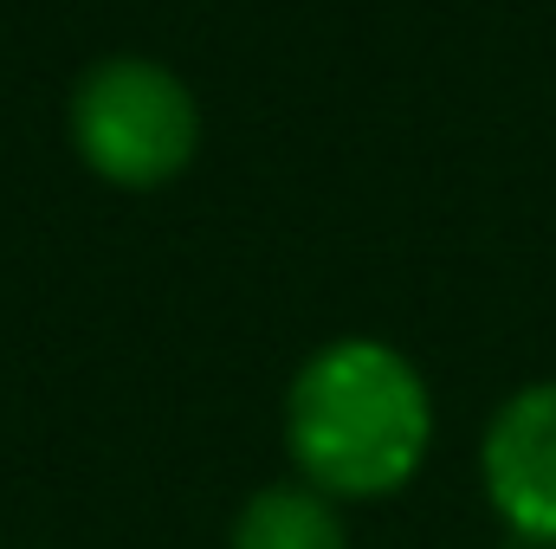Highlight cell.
Segmentation results:
<instances>
[{"mask_svg": "<svg viewBox=\"0 0 556 549\" xmlns=\"http://www.w3.org/2000/svg\"><path fill=\"white\" fill-rule=\"evenodd\" d=\"M285 452L337 505L395 498L433 452V388L395 343L337 336L285 388Z\"/></svg>", "mask_w": 556, "mask_h": 549, "instance_id": "1", "label": "cell"}, {"mask_svg": "<svg viewBox=\"0 0 556 549\" xmlns=\"http://www.w3.org/2000/svg\"><path fill=\"white\" fill-rule=\"evenodd\" d=\"M72 155L117 194H155L201 155V98L149 52H111L78 72L65 104Z\"/></svg>", "mask_w": 556, "mask_h": 549, "instance_id": "2", "label": "cell"}, {"mask_svg": "<svg viewBox=\"0 0 556 549\" xmlns=\"http://www.w3.org/2000/svg\"><path fill=\"white\" fill-rule=\"evenodd\" d=\"M479 485L525 549H556V382H525L498 401L479 439Z\"/></svg>", "mask_w": 556, "mask_h": 549, "instance_id": "3", "label": "cell"}, {"mask_svg": "<svg viewBox=\"0 0 556 549\" xmlns=\"http://www.w3.org/2000/svg\"><path fill=\"white\" fill-rule=\"evenodd\" d=\"M227 549H350L343 505L304 478H278L233 511Z\"/></svg>", "mask_w": 556, "mask_h": 549, "instance_id": "4", "label": "cell"}]
</instances>
